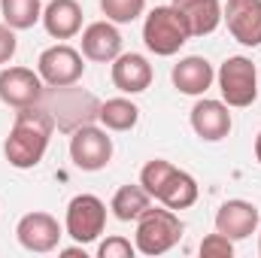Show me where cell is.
<instances>
[{
    "label": "cell",
    "instance_id": "cell-1",
    "mask_svg": "<svg viewBox=\"0 0 261 258\" xmlns=\"http://www.w3.org/2000/svg\"><path fill=\"white\" fill-rule=\"evenodd\" d=\"M55 131V119L49 116V110H43L40 104L37 107H28V110H18L15 113V122L9 128V137L3 143V152H6V161L18 170H31L43 161L46 149H49V137Z\"/></svg>",
    "mask_w": 261,
    "mask_h": 258
},
{
    "label": "cell",
    "instance_id": "cell-2",
    "mask_svg": "<svg viewBox=\"0 0 261 258\" xmlns=\"http://www.w3.org/2000/svg\"><path fill=\"white\" fill-rule=\"evenodd\" d=\"M189 40H192L189 21L173 3L170 6H155L143 21V43H146L149 52H155L161 58L176 55Z\"/></svg>",
    "mask_w": 261,
    "mask_h": 258
},
{
    "label": "cell",
    "instance_id": "cell-3",
    "mask_svg": "<svg viewBox=\"0 0 261 258\" xmlns=\"http://www.w3.org/2000/svg\"><path fill=\"white\" fill-rule=\"evenodd\" d=\"M182 237V222L173 210H158L149 207L140 219H137V234H134V246L143 255H164L170 252Z\"/></svg>",
    "mask_w": 261,
    "mask_h": 258
},
{
    "label": "cell",
    "instance_id": "cell-4",
    "mask_svg": "<svg viewBox=\"0 0 261 258\" xmlns=\"http://www.w3.org/2000/svg\"><path fill=\"white\" fill-rule=\"evenodd\" d=\"M40 107L49 110V116L55 119V125L61 131H76L82 125H91L97 119V110H100V104L76 85L52 88V94H43Z\"/></svg>",
    "mask_w": 261,
    "mask_h": 258
},
{
    "label": "cell",
    "instance_id": "cell-5",
    "mask_svg": "<svg viewBox=\"0 0 261 258\" xmlns=\"http://www.w3.org/2000/svg\"><path fill=\"white\" fill-rule=\"evenodd\" d=\"M216 79H219L222 100L228 107L243 110V107L255 104V97H258V70H255V64L249 58H243V55L228 58L225 64L219 67Z\"/></svg>",
    "mask_w": 261,
    "mask_h": 258
},
{
    "label": "cell",
    "instance_id": "cell-6",
    "mask_svg": "<svg viewBox=\"0 0 261 258\" xmlns=\"http://www.w3.org/2000/svg\"><path fill=\"white\" fill-rule=\"evenodd\" d=\"M67 234L76 243H94L107 228V203L97 194H76L67 203Z\"/></svg>",
    "mask_w": 261,
    "mask_h": 258
},
{
    "label": "cell",
    "instance_id": "cell-7",
    "mask_svg": "<svg viewBox=\"0 0 261 258\" xmlns=\"http://www.w3.org/2000/svg\"><path fill=\"white\" fill-rule=\"evenodd\" d=\"M70 158L79 170H88V173L103 170L113 161V137L94 125L70 131Z\"/></svg>",
    "mask_w": 261,
    "mask_h": 258
},
{
    "label": "cell",
    "instance_id": "cell-8",
    "mask_svg": "<svg viewBox=\"0 0 261 258\" xmlns=\"http://www.w3.org/2000/svg\"><path fill=\"white\" fill-rule=\"evenodd\" d=\"M37 73L40 79L49 85V88H64V85H76L85 73L82 64V52H76L73 46L58 43V46H49L40 61H37Z\"/></svg>",
    "mask_w": 261,
    "mask_h": 258
},
{
    "label": "cell",
    "instance_id": "cell-9",
    "mask_svg": "<svg viewBox=\"0 0 261 258\" xmlns=\"http://www.w3.org/2000/svg\"><path fill=\"white\" fill-rule=\"evenodd\" d=\"M46 94V82L40 73L28 67H3L0 70V100L12 110H28L37 107Z\"/></svg>",
    "mask_w": 261,
    "mask_h": 258
},
{
    "label": "cell",
    "instance_id": "cell-10",
    "mask_svg": "<svg viewBox=\"0 0 261 258\" xmlns=\"http://www.w3.org/2000/svg\"><path fill=\"white\" fill-rule=\"evenodd\" d=\"M222 21L240 46H261V0H228Z\"/></svg>",
    "mask_w": 261,
    "mask_h": 258
},
{
    "label": "cell",
    "instance_id": "cell-11",
    "mask_svg": "<svg viewBox=\"0 0 261 258\" xmlns=\"http://www.w3.org/2000/svg\"><path fill=\"white\" fill-rule=\"evenodd\" d=\"M15 237L28 252H52L61 240V225L49 213H28L15 225Z\"/></svg>",
    "mask_w": 261,
    "mask_h": 258
},
{
    "label": "cell",
    "instance_id": "cell-12",
    "mask_svg": "<svg viewBox=\"0 0 261 258\" xmlns=\"http://www.w3.org/2000/svg\"><path fill=\"white\" fill-rule=\"evenodd\" d=\"M258 207L249 200H225L216 213V231L228 240H246L258 228Z\"/></svg>",
    "mask_w": 261,
    "mask_h": 258
},
{
    "label": "cell",
    "instance_id": "cell-13",
    "mask_svg": "<svg viewBox=\"0 0 261 258\" xmlns=\"http://www.w3.org/2000/svg\"><path fill=\"white\" fill-rule=\"evenodd\" d=\"M192 128L200 140L206 143H219L231 134V113L225 100H197L192 110Z\"/></svg>",
    "mask_w": 261,
    "mask_h": 258
},
{
    "label": "cell",
    "instance_id": "cell-14",
    "mask_svg": "<svg viewBox=\"0 0 261 258\" xmlns=\"http://www.w3.org/2000/svg\"><path fill=\"white\" fill-rule=\"evenodd\" d=\"M82 55L88 61H116L122 55V34L113 21H94L82 31Z\"/></svg>",
    "mask_w": 261,
    "mask_h": 258
},
{
    "label": "cell",
    "instance_id": "cell-15",
    "mask_svg": "<svg viewBox=\"0 0 261 258\" xmlns=\"http://www.w3.org/2000/svg\"><path fill=\"white\" fill-rule=\"evenodd\" d=\"M152 64L137 55V52H125L113 61V85L122 91V94H140L152 85Z\"/></svg>",
    "mask_w": 261,
    "mask_h": 258
},
{
    "label": "cell",
    "instance_id": "cell-16",
    "mask_svg": "<svg viewBox=\"0 0 261 258\" xmlns=\"http://www.w3.org/2000/svg\"><path fill=\"white\" fill-rule=\"evenodd\" d=\"M173 85H176V91H182V94H206V88L213 85V79H216V70L213 64L206 61V58H200V55H189V58H182L179 64L173 67Z\"/></svg>",
    "mask_w": 261,
    "mask_h": 258
},
{
    "label": "cell",
    "instance_id": "cell-17",
    "mask_svg": "<svg viewBox=\"0 0 261 258\" xmlns=\"http://www.w3.org/2000/svg\"><path fill=\"white\" fill-rule=\"evenodd\" d=\"M43 24H46L49 37L70 40L82 31V6L76 0H52L43 9Z\"/></svg>",
    "mask_w": 261,
    "mask_h": 258
},
{
    "label": "cell",
    "instance_id": "cell-18",
    "mask_svg": "<svg viewBox=\"0 0 261 258\" xmlns=\"http://www.w3.org/2000/svg\"><path fill=\"white\" fill-rule=\"evenodd\" d=\"M173 6L186 15L192 37H206L222 24V3L219 0H173Z\"/></svg>",
    "mask_w": 261,
    "mask_h": 258
},
{
    "label": "cell",
    "instance_id": "cell-19",
    "mask_svg": "<svg viewBox=\"0 0 261 258\" xmlns=\"http://www.w3.org/2000/svg\"><path fill=\"white\" fill-rule=\"evenodd\" d=\"M155 200H161L167 210H189V207H195V200H197L195 176L176 167V170L167 176V183L161 186V192L155 194Z\"/></svg>",
    "mask_w": 261,
    "mask_h": 258
},
{
    "label": "cell",
    "instance_id": "cell-20",
    "mask_svg": "<svg viewBox=\"0 0 261 258\" xmlns=\"http://www.w3.org/2000/svg\"><path fill=\"white\" fill-rule=\"evenodd\" d=\"M152 197L149 192L143 189V186H122L119 192L113 194V203H110V210H113V216L119 219V222H137L152 203H149Z\"/></svg>",
    "mask_w": 261,
    "mask_h": 258
},
{
    "label": "cell",
    "instance_id": "cell-21",
    "mask_svg": "<svg viewBox=\"0 0 261 258\" xmlns=\"http://www.w3.org/2000/svg\"><path fill=\"white\" fill-rule=\"evenodd\" d=\"M97 119L103 122L107 131H130L140 122V107L130 104L128 97H113V100H103L100 104Z\"/></svg>",
    "mask_w": 261,
    "mask_h": 258
},
{
    "label": "cell",
    "instance_id": "cell-22",
    "mask_svg": "<svg viewBox=\"0 0 261 258\" xmlns=\"http://www.w3.org/2000/svg\"><path fill=\"white\" fill-rule=\"evenodd\" d=\"M0 9L12 31H28L43 18V0H0Z\"/></svg>",
    "mask_w": 261,
    "mask_h": 258
},
{
    "label": "cell",
    "instance_id": "cell-23",
    "mask_svg": "<svg viewBox=\"0 0 261 258\" xmlns=\"http://www.w3.org/2000/svg\"><path fill=\"white\" fill-rule=\"evenodd\" d=\"M143 9H146V0H100V12L107 15V21H116V24H128L140 18Z\"/></svg>",
    "mask_w": 261,
    "mask_h": 258
},
{
    "label": "cell",
    "instance_id": "cell-24",
    "mask_svg": "<svg viewBox=\"0 0 261 258\" xmlns=\"http://www.w3.org/2000/svg\"><path fill=\"white\" fill-rule=\"evenodd\" d=\"M176 167L170 164V161H164V158H155V161H149L143 170H140V186L149 192V197H155V194L161 192V186L167 183V176L173 173Z\"/></svg>",
    "mask_w": 261,
    "mask_h": 258
},
{
    "label": "cell",
    "instance_id": "cell-25",
    "mask_svg": "<svg viewBox=\"0 0 261 258\" xmlns=\"http://www.w3.org/2000/svg\"><path fill=\"white\" fill-rule=\"evenodd\" d=\"M200 255L203 258H231L234 255V240H228L225 234H210V237H203V243H200Z\"/></svg>",
    "mask_w": 261,
    "mask_h": 258
},
{
    "label": "cell",
    "instance_id": "cell-26",
    "mask_svg": "<svg viewBox=\"0 0 261 258\" xmlns=\"http://www.w3.org/2000/svg\"><path fill=\"white\" fill-rule=\"evenodd\" d=\"M137 246H130V240L125 237H107L97 249V258H134Z\"/></svg>",
    "mask_w": 261,
    "mask_h": 258
},
{
    "label": "cell",
    "instance_id": "cell-27",
    "mask_svg": "<svg viewBox=\"0 0 261 258\" xmlns=\"http://www.w3.org/2000/svg\"><path fill=\"white\" fill-rule=\"evenodd\" d=\"M15 49H18L15 31L3 21V24H0V64H9V61H12V55H15Z\"/></svg>",
    "mask_w": 261,
    "mask_h": 258
},
{
    "label": "cell",
    "instance_id": "cell-28",
    "mask_svg": "<svg viewBox=\"0 0 261 258\" xmlns=\"http://www.w3.org/2000/svg\"><path fill=\"white\" fill-rule=\"evenodd\" d=\"M61 255L64 258H79V255L85 258V249H76V246H73V249H61Z\"/></svg>",
    "mask_w": 261,
    "mask_h": 258
},
{
    "label": "cell",
    "instance_id": "cell-29",
    "mask_svg": "<svg viewBox=\"0 0 261 258\" xmlns=\"http://www.w3.org/2000/svg\"><path fill=\"white\" fill-rule=\"evenodd\" d=\"M255 158H258V164H261V131H258V137H255Z\"/></svg>",
    "mask_w": 261,
    "mask_h": 258
},
{
    "label": "cell",
    "instance_id": "cell-30",
    "mask_svg": "<svg viewBox=\"0 0 261 258\" xmlns=\"http://www.w3.org/2000/svg\"><path fill=\"white\" fill-rule=\"evenodd\" d=\"M258 255H261V240H258Z\"/></svg>",
    "mask_w": 261,
    "mask_h": 258
}]
</instances>
